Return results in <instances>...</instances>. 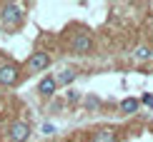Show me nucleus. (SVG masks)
I'll return each instance as SVG.
<instances>
[{"label": "nucleus", "instance_id": "nucleus-10", "mask_svg": "<svg viewBox=\"0 0 153 142\" xmlns=\"http://www.w3.org/2000/svg\"><path fill=\"white\" fill-rule=\"evenodd\" d=\"M153 53H151V48H138L136 50V57H138V60H146V57H151Z\"/></svg>", "mask_w": 153, "mask_h": 142}, {"label": "nucleus", "instance_id": "nucleus-6", "mask_svg": "<svg viewBox=\"0 0 153 142\" xmlns=\"http://www.w3.org/2000/svg\"><path fill=\"white\" fill-rule=\"evenodd\" d=\"M55 87H58V85H55V77H43L40 85H38V92H40V95H48V97H50V95L55 92Z\"/></svg>", "mask_w": 153, "mask_h": 142}, {"label": "nucleus", "instance_id": "nucleus-1", "mask_svg": "<svg viewBox=\"0 0 153 142\" xmlns=\"http://www.w3.org/2000/svg\"><path fill=\"white\" fill-rule=\"evenodd\" d=\"M0 15H3V20L8 23V25H20V23H23V12H20V8H18L15 3H8V5H3Z\"/></svg>", "mask_w": 153, "mask_h": 142}, {"label": "nucleus", "instance_id": "nucleus-12", "mask_svg": "<svg viewBox=\"0 0 153 142\" xmlns=\"http://www.w3.org/2000/svg\"><path fill=\"white\" fill-rule=\"evenodd\" d=\"M43 132H45V135H50V132H55V127H53V125H48V122H45V125H43Z\"/></svg>", "mask_w": 153, "mask_h": 142}, {"label": "nucleus", "instance_id": "nucleus-3", "mask_svg": "<svg viewBox=\"0 0 153 142\" xmlns=\"http://www.w3.org/2000/svg\"><path fill=\"white\" fill-rule=\"evenodd\" d=\"M71 48H73V53H78V55H85L88 50L93 48V40H91V35H88V33H78V35L73 37Z\"/></svg>", "mask_w": 153, "mask_h": 142}, {"label": "nucleus", "instance_id": "nucleus-5", "mask_svg": "<svg viewBox=\"0 0 153 142\" xmlns=\"http://www.w3.org/2000/svg\"><path fill=\"white\" fill-rule=\"evenodd\" d=\"M15 82H18V67L3 65L0 67V85H15Z\"/></svg>", "mask_w": 153, "mask_h": 142}, {"label": "nucleus", "instance_id": "nucleus-11", "mask_svg": "<svg viewBox=\"0 0 153 142\" xmlns=\"http://www.w3.org/2000/svg\"><path fill=\"white\" fill-rule=\"evenodd\" d=\"M143 105H148V107H153V95H143Z\"/></svg>", "mask_w": 153, "mask_h": 142}, {"label": "nucleus", "instance_id": "nucleus-2", "mask_svg": "<svg viewBox=\"0 0 153 142\" xmlns=\"http://www.w3.org/2000/svg\"><path fill=\"white\" fill-rule=\"evenodd\" d=\"M28 135H30L28 122H13V125H10V130H8L10 142H25V140H28Z\"/></svg>", "mask_w": 153, "mask_h": 142}, {"label": "nucleus", "instance_id": "nucleus-9", "mask_svg": "<svg viewBox=\"0 0 153 142\" xmlns=\"http://www.w3.org/2000/svg\"><path fill=\"white\" fill-rule=\"evenodd\" d=\"M138 105H141V102H138V100H133V97H126L123 102H120V110H123V112H136V110H138Z\"/></svg>", "mask_w": 153, "mask_h": 142}, {"label": "nucleus", "instance_id": "nucleus-4", "mask_svg": "<svg viewBox=\"0 0 153 142\" xmlns=\"http://www.w3.org/2000/svg\"><path fill=\"white\" fill-rule=\"evenodd\" d=\"M50 65V57H48V53H33L28 57V70L30 72H38V70H45Z\"/></svg>", "mask_w": 153, "mask_h": 142}, {"label": "nucleus", "instance_id": "nucleus-8", "mask_svg": "<svg viewBox=\"0 0 153 142\" xmlns=\"http://www.w3.org/2000/svg\"><path fill=\"white\" fill-rule=\"evenodd\" d=\"M75 80V72L73 70H63V72L55 77V85H68V82H73Z\"/></svg>", "mask_w": 153, "mask_h": 142}, {"label": "nucleus", "instance_id": "nucleus-7", "mask_svg": "<svg viewBox=\"0 0 153 142\" xmlns=\"http://www.w3.org/2000/svg\"><path fill=\"white\" fill-rule=\"evenodd\" d=\"M93 142H116V132L108 127V130H98L93 135Z\"/></svg>", "mask_w": 153, "mask_h": 142}, {"label": "nucleus", "instance_id": "nucleus-13", "mask_svg": "<svg viewBox=\"0 0 153 142\" xmlns=\"http://www.w3.org/2000/svg\"><path fill=\"white\" fill-rule=\"evenodd\" d=\"M88 107L95 110V107H98V100H95V97H88Z\"/></svg>", "mask_w": 153, "mask_h": 142}]
</instances>
